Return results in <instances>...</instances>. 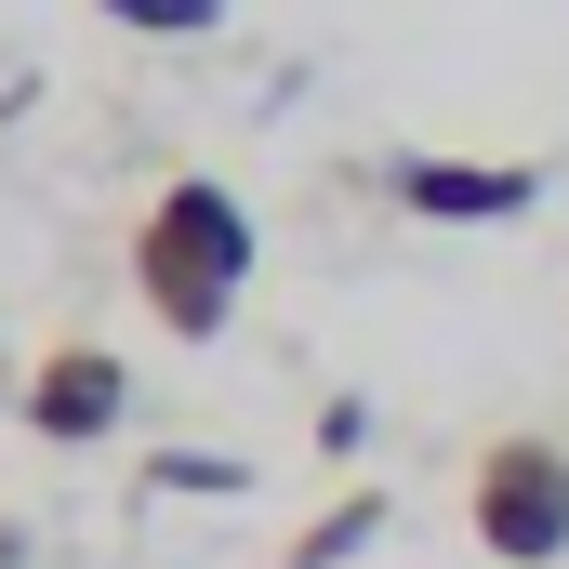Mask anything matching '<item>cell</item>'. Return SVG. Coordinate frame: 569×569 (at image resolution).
I'll return each instance as SVG.
<instances>
[{
  "mask_svg": "<svg viewBox=\"0 0 569 569\" xmlns=\"http://www.w3.org/2000/svg\"><path fill=\"white\" fill-rule=\"evenodd\" d=\"M239 291H252V212H239V186L172 172L133 212V305L172 345H212V331L239 318Z\"/></svg>",
  "mask_w": 569,
  "mask_h": 569,
  "instance_id": "1",
  "label": "cell"
},
{
  "mask_svg": "<svg viewBox=\"0 0 569 569\" xmlns=\"http://www.w3.org/2000/svg\"><path fill=\"white\" fill-rule=\"evenodd\" d=\"M463 530H477L490 569H557L569 557V437H543V425L477 437V463H463Z\"/></svg>",
  "mask_w": 569,
  "mask_h": 569,
  "instance_id": "2",
  "label": "cell"
},
{
  "mask_svg": "<svg viewBox=\"0 0 569 569\" xmlns=\"http://www.w3.org/2000/svg\"><path fill=\"white\" fill-rule=\"evenodd\" d=\"M120 425H133V358H120V345L67 331V345L27 358V437H40V450H107Z\"/></svg>",
  "mask_w": 569,
  "mask_h": 569,
  "instance_id": "3",
  "label": "cell"
},
{
  "mask_svg": "<svg viewBox=\"0 0 569 569\" xmlns=\"http://www.w3.org/2000/svg\"><path fill=\"white\" fill-rule=\"evenodd\" d=\"M385 199L425 212V226H517V212L543 199V172H530V159H425V146H411V159L385 172Z\"/></svg>",
  "mask_w": 569,
  "mask_h": 569,
  "instance_id": "4",
  "label": "cell"
},
{
  "mask_svg": "<svg viewBox=\"0 0 569 569\" xmlns=\"http://www.w3.org/2000/svg\"><path fill=\"white\" fill-rule=\"evenodd\" d=\"M371 530H385V490H345L331 517H305V530H291V557H279V569H345Z\"/></svg>",
  "mask_w": 569,
  "mask_h": 569,
  "instance_id": "5",
  "label": "cell"
},
{
  "mask_svg": "<svg viewBox=\"0 0 569 569\" xmlns=\"http://www.w3.org/2000/svg\"><path fill=\"white\" fill-rule=\"evenodd\" d=\"M107 27H133V40H212L226 27V0H93Z\"/></svg>",
  "mask_w": 569,
  "mask_h": 569,
  "instance_id": "6",
  "label": "cell"
},
{
  "mask_svg": "<svg viewBox=\"0 0 569 569\" xmlns=\"http://www.w3.org/2000/svg\"><path fill=\"white\" fill-rule=\"evenodd\" d=\"M159 490H199V503H226V490H239V463H226V450H159Z\"/></svg>",
  "mask_w": 569,
  "mask_h": 569,
  "instance_id": "7",
  "label": "cell"
}]
</instances>
